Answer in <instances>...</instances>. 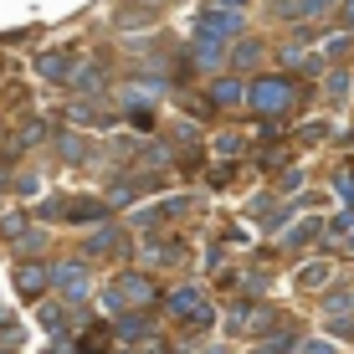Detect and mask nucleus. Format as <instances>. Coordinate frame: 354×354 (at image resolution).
Masks as SVG:
<instances>
[{"label":"nucleus","instance_id":"nucleus-1","mask_svg":"<svg viewBox=\"0 0 354 354\" xmlns=\"http://www.w3.org/2000/svg\"><path fill=\"white\" fill-rule=\"evenodd\" d=\"M62 283H67V292H72V298H77V292H88V288H82V283H88V277H82L77 267H67V272H62Z\"/></svg>","mask_w":354,"mask_h":354},{"label":"nucleus","instance_id":"nucleus-2","mask_svg":"<svg viewBox=\"0 0 354 354\" xmlns=\"http://www.w3.org/2000/svg\"><path fill=\"white\" fill-rule=\"evenodd\" d=\"M16 283H26V288H36V283H41V267H21V272H16Z\"/></svg>","mask_w":354,"mask_h":354},{"label":"nucleus","instance_id":"nucleus-3","mask_svg":"<svg viewBox=\"0 0 354 354\" xmlns=\"http://www.w3.org/2000/svg\"><path fill=\"white\" fill-rule=\"evenodd\" d=\"M283 97H288V88H262L257 103H283Z\"/></svg>","mask_w":354,"mask_h":354}]
</instances>
